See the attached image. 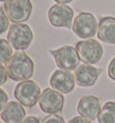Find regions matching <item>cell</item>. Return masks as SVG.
Returning <instances> with one entry per match:
<instances>
[{
	"instance_id": "cell-5",
	"label": "cell",
	"mask_w": 115,
	"mask_h": 123,
	"mask_svg": "<svg viewBox=\"0 0 115 123\" xmlns=\"http://www.w3.org/2000/svg\"><path fill=\"white\" fill-rule=\"evenodd\" d=\"M56 66L63 70H75L79 66V56L77 49L73 46H62L58 49H51Z\"/></svg>"
},
{
	"instance_id": "cell-22",
	"label": "cell",
	"mask_w": 115,
	"mask_h": 123,
	"mask_svg": "<svg viewBox=\"0 0 115 123\" xmlns=\"http://www.w3.org/2000/svg\"><path fill=\"white\" fill-rule=\"evenodd\" d=\"M68 123H91V121L86 120L85 117H78V116H77V117L71 118Z\"/></svg>"
},
{
	"instance_id": "cell-26",
	"label": "cell",
	"mask_w": 115,
	"mask_h": 123,
	"mask_svg": "<svg viewBox=\"0 0 115 123\" xmlns=\"http://www.w3.org/2000/svg\"><path fill=\"white\" fill-rule=\"evenodd\" d=\"M0 123H1V122H0Z\"/></svg>"
},
{
	"instance_id": "cell-18",
	"label": "cell",
	"mask_w": 115,
	"mask_h": 123,
	"mask_svg": "<svg viewBox=\"0 0 115 123\" xmlns=\"http://www.w3.org/2000/svg\"><path fill=\"white\" fill-rule=\"evenodd\" d=\"M40 123H65V120H63V117H61L60 115L49 114V115L42 118Z\"/></svg>"
},
{
	"instance_id": "cell-23",
	"label": "cell",
	"mask_w": 115,
	"mask_h": 123,
	"mask_svg": "<svg viewBox=\"0 0 115 123\" xmlns=\"http://www.w3.org/2000/svg\"><path fill=\"white\" fill-rule=\"evenodd\" d=\"M21 123H40V121L37 117H35V116H28Z\"/></svg>"
},
{
	"instance_id": "cell-10",
	"label": "cell",
	"mask_w": 115,
	"mask_h": 123,
	"mask_svg": "<svg viewBox=\"0 0 115 123\" xmlns=\"http://www.w3.org/2000/svg\"><path fill=\"white\" fill-rule=\"evenodd\" d=\"M75 83H76L75 77L69 70H55L49 78V84L52 86V89L60 93L71 92L74 90Z\"/></svg>"
},
{
	"instance_id": "cell-13",
	"label": "cell",
	"mask_w": 115,
	"mask_h": 123,
	"mask_svg": "<svg viewBox=\"0 0 115 123\" xmlns=\"http://www.w3.org/2000/svg\"><path fill=\"white\" fill-rule=\"evenodd\" d=\"M25 111L23 105L16 101L8 102L2 109L1 118L5 123H21L24 120Z\"/></svg>"
},
{
	"instance_id": "cell-8",
	"label": "cell",
	"mask_w": 115,
	"mask_h": 123,
	"mask_svg": "<svg viewBox=\"0 0 115 123\" xmlns=\"http://www.w3.org/2000/svg\"><path fill=\"white\" fill-rule=\"evenodd\" d=\"M48 21L53 27L56 28H70L73 22L74 12L69 6L62 4H55L51 6L47 13Z\"/></svg>"
},
{
	"instance_id": "cell-9",
	"label": "cell",
	"mask_w": 115,
	"mask_h": 123,
	"mask_svg": "<svg viewBox=\"0 0 115 123\" xmlns=\"http://www.w3.org/2000/svg\"><path fill=\"white\" fill-rule=\"evenodd\" d=\"M65 98L60 92L51 90L49 87L43 90L39 98V106L42 111L47 114H55L62 111Z\"/></svg>"
},
{
	"instance_id": "cell-12",
	"label": "cell",
	"mask_w": 115,
	"mask_h": 123,
	"mask_svg": "<svg viewBox=\"0 0 115 123\" xmlns=\"http://www.w3.org/2000/svg\"><path fill=\"white\" fill-rule=\"evenodd\" d=\"M99 74H100L99 69L92 67L91 64L83 63L79 64L75 69L74 77H75L77 85L88 87V86H93L96 84V82L99 77Z\"/></svg>"
},
{
	"instance_id": "cell-24",
	"label": "cell",
	"mask_w": 115,
	"mask_h": 123,
	"mask_svg": "<svg viewBox=\"0 0 115 123\" xmlns=\"http://www.w3.org/2000/svg\"><path fill=\"white\" fill-rule=\"evenodd\" d=\"M54 1H56L58 4H62V5H66V4H69V2H71L73 0H54Z\"/></svg>"
},
{
	"instance_id": "cell-19",
	"label": "cell",
	"mask_w": 115,
	"mask_h": 123,
	"mask_svg": "<svg viewBox=\"0 0 115 123\" xmlns=\"http://www.w3.org/2000/svg\"><path fill=\"white\" fill-rule=\"evenodd\" d=\"M7 100H8V97L2 89H0V112L5 108V106L7 105Z\"/></svg>"
},
{
	"instance_id": "cell-6",
	"label": "cell",
	"mask_w": 115,
	"mask_h": 123,
	"mask_svg": "<svg viewBox=\"0 0 115 123\" xmlns=\"http://www.w3.org/2000/svg\"><path fill=\"white\" fill-rule=\"evenodd\" d=\"M97 20L91 13L82 12L75 17L73 23V31L77 37L89 39L97 32Z\"/></svg>"
},
{
	"instance_id": "cell-4",
	"label": "cell",
	"mask_w": 115,
	"mask_h": 123,
	"mask_svg": "<svg viewBox=\"0 0 115 123\" xmlns=\"http://www.w3.org/2000/svg\"><path fill=\"white\" fill-rule=\"evenodd\" d=\"M8 18L14 23H23L29 20L32 12L30 0H6L4 6Z\"/></svg>"
},
{
	"instance_id": "cell-17",
	"label": "cell",
	"mask_w": 115,
	"mask_h": 123,
	"mask_svg": "<svg viewBox=\"0 0 115 123\" xmlns=\"http://www.w3.org/2000/svg\"><path fill=\"white\" fill-rule=\"evenodd\" d=\"M8 27H9V18L6 14L5 9L0 7V35L4 33L8 29Z\"/></svg>"
},
{
	"instance_id": "cell-11",
	"label": "cell",
	"mask_w": 115,
	"mask_h": 123,
	"mask_svg": "<svg viewBox=\"0 0 115 123\" xmlns=\"http://www.w3.org/2000/svg\"><path fill=\"white\" fill-rule=\"evenodd\" d=\"M100 100L99 98L94 96H84L79 99L78 106H77V112L78 114L85 117L89 121H94L98 118L99 113H100Z\"/></svg>"
},
{
	"instance_id": "cell-16",
	"label": "cell",
	"mask_w": 115,
	"mask_h": 123,
	"mask_svg": "<svg viewBox=\"0 0 115 123\" xmlns=\"http://www.w3.org/2000/svg\"><path fill=\"white\" fill-rule=\"evenodd\" d=\"M12 46L9 45L8 40L0 39V64L8 62V60L12 58Z\"/></svg>"
},
{
	"instance_id": "cell-3",
	"label": "cell",
	"mask_w": 115,
	"mask_h": 123,
	"mask_svg": "<svg viewBox=\"0 0 115 123\" xmlns=\"http://www.w3.org/2000/svg\"><path fill=\"white\" fill-rule=\"evenodd\" d=\"M14 96L20 104L24 107L32 108L40 98V89L38 84L33 80H23L20 82L14 90Z\"/></svg>"
},
{
	"instance_id": "cell-15",
	"label": "cell",
	"mask_w": 115,
	"mask_h": 123,
	"mask_svg": "<svg viewBox=\"0 0 115 123\" xmlns=\"http://www.w3.org/2000/svg\"><path fill=\"white\" fill-rule=\"evenodd\" d=\"M99 123H115V102L107 101L100 109L98 116Z\"/></svg>"
},
{
	"instance_id": "cell-1",
	"label": "cell",
	"mask_w": 115,
	"mask_h": 123,
	"mask_svg": "<svg viewBox=\"0 0 115 123\" xmlns=\"http://www.w3.org/2000/svg\"><path fill=\"white\" fill-rule=\"evenodd\" d=\"M8 77L13 80L23 82L29 80L33 74V62L27 53L17 52L6 64Z\"/></svg>"
},
{
	"instance_id": "cell-7",
	"label": "cell",
	"mask_w": 115,
	"mask_h": 123,
	"mask_svg": "<svg viewBox=\"0 0 115 123\" xmlns=\"http://www.w3.org/2000/svg\"><path fill=\"white\" fill-rule=\"evenodd\" d=\"M76 49L79 59L88 64L97 63L103 58V46L94 39L81 40L76 44Z\"/></svg>"
},
{
	"instance_id": "cell-20",
	"label": "cell",
	"mask_w": 115,
	"mask_h": 123,
	"mask_svg": "<svg viewBox=\"0 0 115 123\" xmlns=\"http://www.w3.org/2000/svg\"><path fill=\"white\" fill-rule=\"evenodd\" d=\"M8 78V74H7V69L2 64H0V85H4Z\"/></svg>"
},
{
	"instance_id": "cell-2",
	"label": "cell",
	"mask_w": 115,
	"mask_h": 123,
	"mask_svg": "<svg viewBox=\"0 0 115 123\" xmlns=\"http://www.w3.org/2000/svg\"><path fill=\"white\" fill-rule=\"evenodd\" d=\"M33 33L29 25L24 23H13L7 35V40L13 48L17 51L27 49L32 43Z\"/></svg>"
},
{
	"instance_id": "cell-21",
	"label": "cell",
	"mask_w": 115,
	"mask_h": 123,
	"mask_svg": "<svg viewBox=\"0 0 115 123\" xmlns=\"http://www.w3.org/2000/svg\"><path fill=\"white\" fill-rule=\"evenodd\" d=\"M108 76L110 80H113L115 82V58L112 59V61L109 62L108 66Z\"/></svg>"
},
{
	"instance_id": "cell-25",
	"label": "cell",
	"mask_w": 115,
	"mask_h": 123,
	"mask_svg": "<svg viewBox=\"0 0 115 123\" xmlns=\"http://www.w3.org/2000/svg\"><path fill=\"white\" fill-rule=\"evenodd\" d=\"M0 1H4V2H5V1H6V0H0Z\"/></svg>"
},
{
	"instance_id": "cell-14",
	"label": "cell",
	"mask_w": 115,
	"mask_h": 123,
	"mask_svg": "<svg viewBox=\"0 0 115 123\" xmlns=\"http://www.w3.org/2000/svg\"><path fill=\"white\" fill-rule=\"evenodd\" d=\"M98 38L106 44L115 45V17H103L98 25Z\"/></svg>"
}]
</instances>
